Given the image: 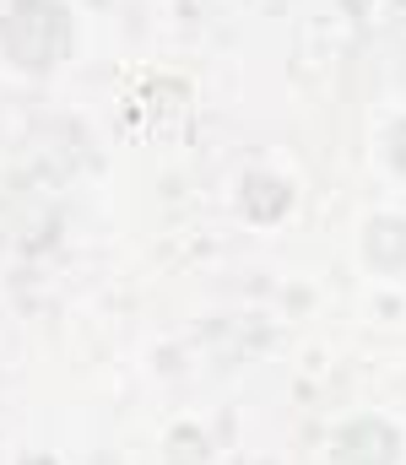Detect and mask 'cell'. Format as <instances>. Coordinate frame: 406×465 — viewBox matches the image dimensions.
I'll return each instance as SVG.
<instances>
[{
  "instance_id": "cell-1",
  "label": "cell",
  "mask_w": 406,
  "mask_h": 465,
  "mask_svg": "<svg viewBox=\"0 0 406 465\" xmlns=\"http://www.w3.org/2000/svg\"><path fill=\"white\" fill-rule=\"evenodd\" d=\"M0 38L11 49L16 65H54L71 54V11L60 0H11L5 22H0Z\"/></svg>"
},
{
  "instance_id": "cell-3",
  "label": "cell",
  "mask_w": 406,
  "mask_h": 465,
  "mask_svg": "<svg viewBox=\"0 0 406 465\" xmlns=\"http://www.w3.org/2000/svg\"><path fill=\"white\" fill-rule=\"evenodd\" d=\"M369 254L380 265H406V223L401 217H380L369 228Z\"/></svg>"
},
{
  "instance_id": "cell-2",
  "label": "cell",
  "mask_w": 406,
  "mask_h": 465,
  "mask_svg": "<svg viewBox=\"0 0 406 465\" xmlns=\"http://www.w3.org/2000/svg\"><path fill=\"white\" fill-rule=\"evenodd\" d=\"M396 450H401V439L380 417H358L336 439V460L342 465H396Z\"/></svg>"
}]
</instances>
